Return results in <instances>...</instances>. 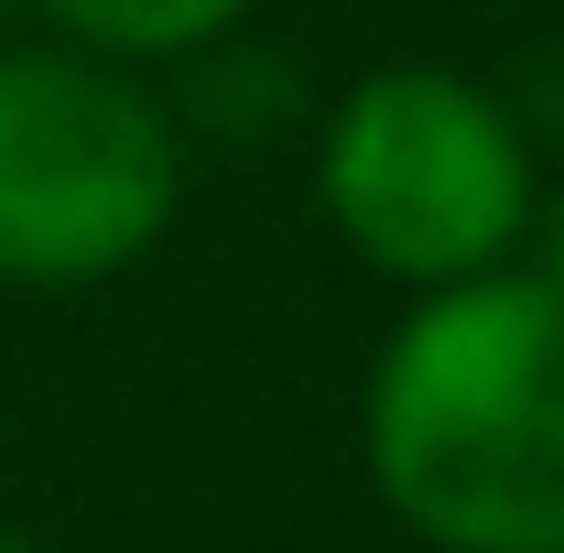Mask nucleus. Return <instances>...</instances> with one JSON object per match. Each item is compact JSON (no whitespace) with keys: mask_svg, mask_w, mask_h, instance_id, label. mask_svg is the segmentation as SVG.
<instances>
[{"mask_svg":"<svg viewBox=\"0 0 564 553\" xmlns=\"http://www.w3.org/2000/svg\"><path fill=\"white\" fill-rule=\"evenodd\" d=\"M315 207L358 261L402 293H445L532 250V141L478 76L456 66H369L326 109Z\"/></svg>","mask_w":564,"mask_h":553,"instance_id":"nucleus-2","label":"nucleus"},{"mask_svg":"<svg viewBox=\"0 0 564 553\" xmlns=\"http://www.w3.org/2000/svg\"><path fill=\"white\" fill-rule=\"evenodd\" d=\"M0 553H33V543H22V532H0Z\"/></svg>","mask_w":564,"mask_h":553,"instance_id":"nucleus-5","label":"nucleus"},{"mask_svg":"<svg viewBox=\"0 0 564 553\" xmlns=\"http://www.w3.org/2000/svg\"><path fill=\"white\" fill-rule=\"evenodd\" d=\"M261 0H44L55 44L109 55V66H163V55H207L250 22Z\"/></svg>","mask_w":564,"mask_h":553,"instance_id":"nucleus-4","label":"nucleus"},{"mask_svg":"<svg viewBox=\"0 0 564 553\" xmlns=\"http://www.w3.org/2000/svg\"><path fill=\"white\" fill-rule=\"evenodd\" d=\"M185 120L141 87V66L76 44L0 55V282L87 293L141 272L185 217Z\"/></svg>","mask_w":564,"mask_h":553,"instance_id":"nucleus-3","label":"nucleus"},{"mask_svg":"<svg viewBox=\"0 0 564 553\" xmlns=\"http://www.w3.org/2000/svg\"><path fill=\"white\" fill-rule=\"evenodd\" d=\"M380 510L423 553H564V272L413 293L358 391Z\"/></svg>","mask_w":564,"mask_h":553,"instance_id":"nucleus-1","label":"nucleus"}]
</instances>
